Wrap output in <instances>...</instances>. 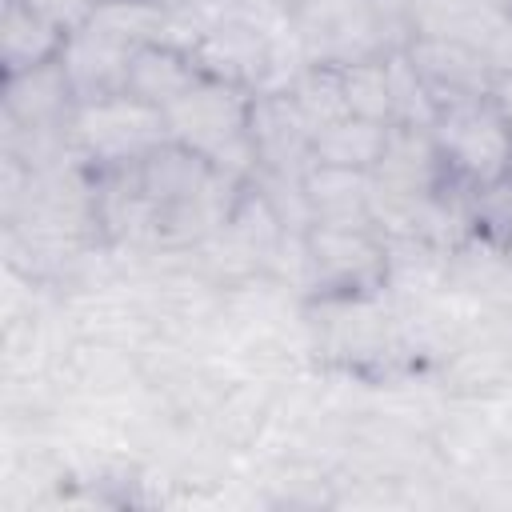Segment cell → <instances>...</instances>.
I'll return each instance as SVG.
<instances>
[{"instance_id": "obj_1", "label": "cell", "mask_w": 512, "mask_h": 512, "mask_svg": "<svg viewBox=\"0 0 512 512\" xmlns=\"http://www.w3.org/2000/svg\"><path fill=\"white\" fill-rule=\"evenodd\" d=\"M432 148L440 156L444 192H468L504 168H512V116L500 92H468L436 104L428 120Z\"/></svg>"}, {"instance_id": "obj_11", "label": "cell", "mask_w": 512, "mask_h": 512, "mask_svg": "<svg viewBox=\"0 0 512 512\" xmlns=\"http://www.w3.org/2000/svg\"><path fill=\"white\" fill-rule=\"evenodd\" d=\"M20 4H28L40 16H48L64 32H76V28H84L92 20V12H96L100 0H20Z\"/></svg>"}, {"instance_id": "obj_5", "label": "cell", "mask_w": 512, "mask_h": 512, "mask_svg": "<svg viewBox=\"0 0 512 512\" xmlns=\"http://www.w3.org/2000/svg\"><path fill=\"white\" fill-rule=\"evenodd\" d=\"M200 80H204V68L192 48H180L172 40H148V44H136V52L128 60L124 92L164 112L184 92H192Z\"/></svg>"}, {"instance_id": "obj_3", "label": "cell", "mask_w": 512, "mask_h": 512, "mask_svg": "<svg viewBox=\"0 0 512 512\" xmlns=\"http://www.w3.org/2000/svg\"><path fill=\"white\" fill-rule=\"evenodd\" d=\"M304 260L324 296H360L388 276V248L372 232V220H312Z\"/></svg>"}, {"instance_id": "obj_9", "label": "cell", "mask_w": 512, "mask_h": 512, "mask_svg": "<svg viewBox=\"0 0 512 512\" xmlns=\"http://www.w3.org/2000/svg\"><path fill=\"white\" fill-rule=\"evenodd\" d=\"M340 84H344L348 116L376 120V124H396V92H392L388 52L360 56L352 64H340Z\"/></svg>"}, {"instance_id": "obj_12", "label": "cell", "mask_w": 512, "mask_h": 512, "mask_svg": "<svg viewBox=\"0 0 512 512\" xmlns=\"http://www.w3.org/2000/svg\"><path fill=\"white\" fill-rule=\"evenodd\" d=\"M496 92H500V100H504V108H508V116H512V88H500V84H496Z\"/></svg>"}, {"instance_id": "obj_6", "label": "cell", "mask_w": 512, "mask_h": 512, "mask_svg": "<svg viewBox=\"0 0 512 512\" xmlns=\"http://www.w3.org/2000/svg\"><path fill=\"white\" fill-rule=\"evenodd\" d=\"M300 196L312 220H372L376 180L372 172H356V168L308 164L300 176Z\"/></svg>"}, {"instance_id": "obj_7", "label": "cell", "mask_w": 512, "mask_h": 512, "mask_svg": "<svg viewBox=\"0 0 512 512\" xmlns=\"http://www.w3.org/2000/svg\"><path fill=\"white\" fill-rule=\"evenodd\" d=\"M72 32L52 24L48 16L32 12L20 0H4V24H0V52H4V76L44 68L60 60Z\"/></svg>"}, {"instance_id": "obj_4", "label": "cell", "mask_w": 512, "mask_h": 512, "mask_svg": "<svg viewBox=\"0 0 512 512\" xmlns=\"http://www.w3.org/2000/svg\"><path fill=\"white\" fill-rule=\"evenodd\" d=\"M72 136L96 164L120 168V164H136L156 144H164L168 124L160 108L120 92V96H104L92 104H76Z\"/></svg>"}, {"instance_id": "obj_10", "label": "cell", "mask_w": 512, "mask_h": 512, "mask_svg": "<svg viewBox=\"0 0 512 512\" xmlns=\"http://www.w3.org/2000/svg\"><path fill=\"white\" fill-rule=\"evenodd\" d=\"M464 220L484 244L512 252V168L464 192Z\"/></svg>"}, {"instance_id": "obj_13", "label": "cell", "mask_w": 512, "mask_h": 512, "mask_svg": "<svg viewBox=\"0 0 512 512\" xmlns=\"http://www.w3.org/2000/svg\"><path fill=\"white\" fill-rule=\"evenodd\" d=\"M160 4H184V0H160Z\"/></svg>"}, {"instance_id": "obj_8", "label": "cell", "mask_w": 512, "mask_h": 512, "mask_svg": "<svg viewBox=\"0 0 512 512\" xmlns=\"http://www.w3.org/2000/svg\"><path fill=\"white\" fill-rule=\"evenodd\" d=\"M388 132H392V124H376V120H360V116H340V120L324 124L312 136V164L372 172L380 164L384 148H388Z\"/></svg>"}, {"instance_id": "obj_2", "label": "cell", "mask_w": 512, "mask_h": 512, "mask_svg": "<svg viewBox=\"0 0 512 512\" xmlns=\"http://www.w3.org/2000/svg\"><path fill=\"white\" fill-rule=\"evenodd\" d=\"M248 116H252V96H244L240 84H228V80L208 76V72H204V80L192 92H184L172 108H164L168 140L208 156L216 168L236 148L252 156Z\"/></svg>"}]
</instances>
